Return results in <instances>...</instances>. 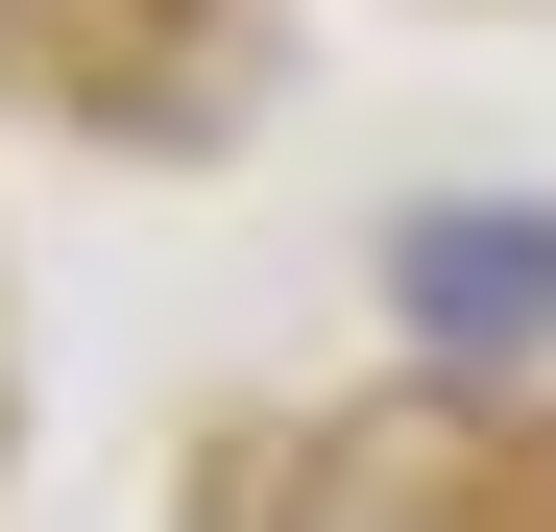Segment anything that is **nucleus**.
<instances>
[{
  "label": "nucleus",
  "instance_id": "f257e3e1",
  "mask_svg": "<svg viewBox=\"0 0 556 532\" xmlns=\"http://www.w3.org/2000/svg\"><path fill=\"white\" fill-rule=\"evenodd\" d=\"M388 291H412V339H556V218L532 194H435L388 242Z\"/></svg>",
  "mask_w": 556,
  "mask_h": 532
}]
</instances>
